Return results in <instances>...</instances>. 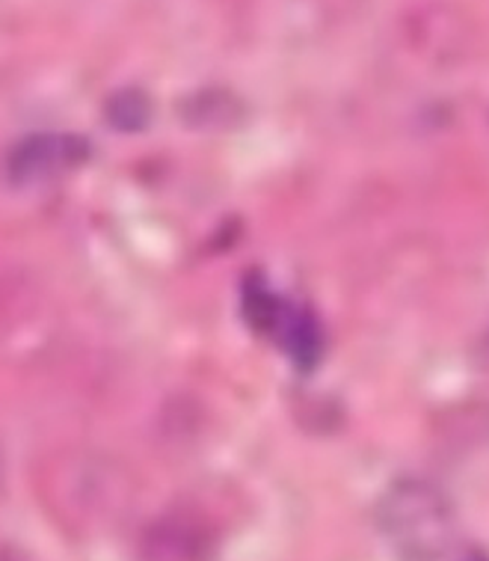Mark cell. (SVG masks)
<instances>
[{
    "mask_svg": "<svg viewBox=\"0 0 489 561\" xmlns=\"http://www.w3.org/2000/svg\"><path fill=\"white\" fill-rule=\"evenodd\" d=\"M377 526L398 561H442L457 538V517L445 490L421 476H404L377 502Z\"/></svg>",
    "mask_w": 489,
    "mask_h": 561,
    "instance_id": "cell-1",
    "label": "cell"
},
{
    "mask_svg": "<svg viewBox=\"0 0 489 561\" xmlns=\"http://www.w3.org/2000/svg\"><path fill=\"white\" fill-rule=\"evenodd\" d=\"M187 119L194 125H225L235 119V99L223 92H202L187 102Z\"/></svg>",
    "mask_w": 489,
    "mask_h": 561,
    "instance_id": "cell-6",
    "label": "cell"
},
{
    "mask_svg": "<svg viewBox=\"0 0 489 561\" xmlns=\"http://www.w3.org/2000/svg\"><path fill=\"white\" fill-rule=\"evenodd\" d=\"M90 154V146L72 134H33L7 154V179L19 187L51 182L78 170Z\"/></svg>",
    "mask_w": 489,
    "mask_h": 561,
    "instance_id": "cell-2",
    "label": "cell"
},
{
    "mask_svg": "<svg viewBox=\"0 0 489 561\" xmlns=\"http://www.w3.org/2000/svg\"><path fill=\"white\" fill-rule=\"evenodd\" d=\"M469 561H484V559H480V556H471V559Z\"/></svg>",
    "mask_w": 489,
    "mask_h": 561,
    "instance_id": "cell-8",
    "label": "cell"
},
{
    "mask_svg": "<svg viewBox=\"0 0 489 561\" xmlns=\"http://www.w3.org/2000/svg\"><path fill=\"white\" fill-rule=\"evenodd\" d=\"M270 336H276V342L288 351V357L303 368L315 366L317 357H321V347H324L321 327H317L315 318L303 312V309L291 307L286 300H282V307L276 312Z\"/></svg>",
    "mask_w": 489,
    "mask_h": 561,
    "instance_id": "cell-4",
    "label": "cell"
},
{
    "mask_svg": "<svg viewBox=\"0 0 489 561\" xmlns=\"http://www.w3.org/2000/svg\"><path fill=\"white\" fill-rule=\"evenodd\" d=\"M0 561H36L27 550L12 547V543H0Z\"/></svg>",
    "mask_w": 489,
    "mask_h": 561,
    "instance_id": "cell-7",
    "label": "cell"
},
{
    "mask_svg": "<svg viewBox=\"0 0 489 561\" xmlns=\"http://www.w3.org/2000/svg\"><path fill=\"white\" fill-rule=\"evenodd\" d=\"M107 123L119 131H140L152 123V102L140 90H123L107 102Z\"/></svg>",
    "mask_w": 489,
    "mask_h": 561,
    "instance_id": "cell-5",
    "label": "cell"
},
{
    "mask_svg": "<svg viewBox=\"0 0 489 561\" xmlns=\"http://www.w3.org/2000/svg\"><path fill=\"white\" fill-rule=\"evenodd\" d=\"M211 552L214 531L199 511H166L140 538V561H208Z\"/></svg>",
    "mask_w": 489,
    "mask_h": 561,
    "instance_id": "cell-3",
    "label": "cell"
}]
</instances>
